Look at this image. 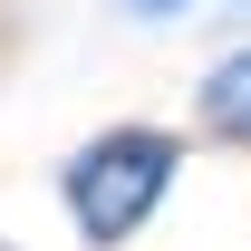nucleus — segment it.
<instances>
[{
  "label": "nucleus",
  "instance_id": "f257e3e1",
  "mask_svg": "<svg viewBox=\"0 0 251 251\" xmlns=\"http://www.w3.org/2000/svg\"><path fill=\"white\" fill-rule=\"evenodd\" d=\"M174 174H184V135H164V126H106V135H87L58 164V203H68L87 251H126L164 213Z\"/></svg>",
  "mask_w": 251,
  "mask_h": 251
},
{
  "label": "nucleus",
  "instance_id": "f03ea898",
  "mask_svg": "<svg viewBox=\"0 0 251 251\" xmlns=\"http://www.w3.org/2000/svg\"><path fill=\"white\" fill-rule=\"evenodd\" d=\"M193 106H203V126H213L222 145H251V49H232V58H213V68H203Z\"/></svg>",
  "mask_w": 251,
  "mask_h": 251
},
{
  "label": "nucleus",
  "instance_id": "7ed1b4c3",
  "mask_svg": "<svg viewBox=\"0 0 251 251\" xmlns=\"http://www.w3.org/2000/svg\"><path fill=\"white\" fill-rule=\"evenodd\" d=\"M116 10H135V20H174V10H193V0H116Z\"/></svg>",
  "mask_w": 251,
  "mask_h": 251
}]
</instances>
